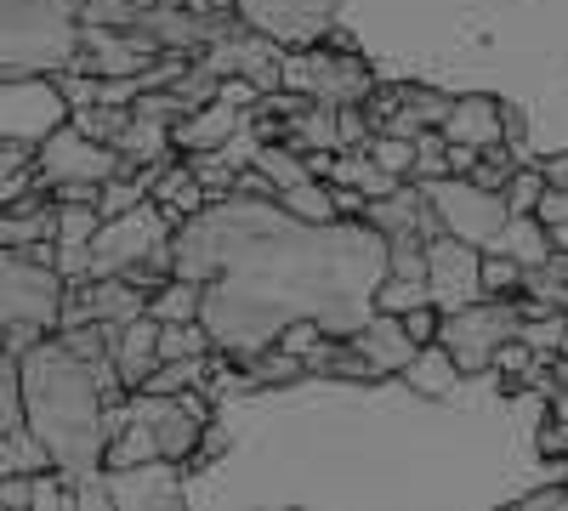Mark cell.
I'll list each match as a JSON object with an SVG mask.
<instances>
[{
  "instance_id": "obj_1",
  "label": "cell",
  "mask_w": 568,
  "mask_h": 511,
  "mask_svg": "<svg viewBox=\"0 0 568 511\" xmlns=\"http://www.w3.org/2000/svg\"><path fill=\"white\" fill-rule=\"evenodd\" d=\"M551 398L478 369L455 392L404 376H296L216 403L187 454V511H506L568 478L540 449Z\"/></svg>"
},
{
  "instance_id": "obj_2",
  "label": "cell",
  "mask_w": 568,
  "mask_h": 511,
  "mask_svg": "<svg viewBox=\"0 0 568 511\" xmlns=\"http://www.w3.org/2000/svg\"><path fill=\"white\" fill-rule=\"evenodd\" d=\"M387 234L369 216L307 222L284 200L222 194L171 234V273L200 285V324L211 347L251 364L296 318L353 341L387 278Z\"/></svg>"
},
{
  "instance_id": "obj_3",
  "label": "cell",
  "mask_w": 568,
  "mask_h": 511,
  "mask_svg": "<svg viewBox=\"0 0 568 511\" xmlns=\"http://www.w3.org/2000/svg\"><path fill=\"white\" fill-rule=\"evenodd\" d=\"M375 80L495 91L524 109L535 160L568 149V0H342Z\"/></svg>"
},
{
  "instance_id": "obj_4",
  "label": "cell",
  "mask_w": 568,
  "mask_h": 511,
  "mask_svg": "<svg viewBox=\"0 0 568 511\" xmlns=\"http://www.w3.org/2000/svg\"><path fill=\"white\" fill-rule=\"evenodd\" d=\"M23 427L45 443L52 467L74 483L103 472L109 449V398L98 387L91 358H80L58 330L23 352Z\"/></svg>"
},
{
  "instance_id": "obj_5",
  "label": "cell",
  "mask_w": 568,
  "mask_h": 511,
  "mask_svg": "<svg viewBox=\"0 0 568 511\" xmlns=\"http://www.w3.org/2000/svg\"><path fill=\"white\" fill-rule=\"evenodd\" d=\"M69 278L52 262H34L29 251L0 245V432L23 427V358L12 352V330L23 318H40L58 330Z\"/></svg>"
},
{
  "instance_id": "obj_6",
  "label": "cell",
  "mask_w": 568,
  "mask_h": 511,
  "mask_svg": "<svg viewBox=\"0 0 568 511\" xmlns=\"http://www.w3.org/2000/svg\"><path fill=\"white\" fill-rule=\"evenodd\" d=\"M80 52V0H0V80L63 74Z\"/></svg>"
},
{
  "instance_id": "obj_7",
  "label": "cell",
  "mask_w": 568,
  "mask_h": 511,
  "mask_svg": "<svg viewBox=\"0 0 568 511\" xmlns=\"http://www.w3.org/2000/svg\"><path fill=\"white\" fill-rule=\"evenodd\" d=\"M284 91H302L313 103H329V109H347V103H364L375 91V69L358 45L336 29L329 40H313V45H296L284 52Z\"/></svg>"
},
{
  "instance_id": "obj_8",
  "label": "cell",
  "mask_w": 568,
  "mask_h": 511,
  "mask_svg": "<svg viewBox=\"0 0 568 511\" xmlns=\"http://www.w3.org/2000/svg\"><path fill=\"white\" fill-rule=\"evenodd\" d=\"M171 234H176V216L160 200H142L120 216H103L98 239H91V278L131 273V267L171 273Z\"/></svg>"
},
{
  "instance_id": "obj_9",
  "label": "cell",
  "mask_w": 568,
  "mask_h": 511,
  "mask_svg": "<svg viewBox=\"0 0 568 511\" xmlns=\"http://www.w3.org/2000/svg\"><path fill=\"white\" fill-rule=\"evenodd\" d=\"M524 330V302L517 296H478L455 313H444L438 324V341L455 352V364L466 376H478V369H495V352Z\"/></svg>"
},
{
  "instance_id": "obj_10",
  "label": "cell",
  "mask_w": 568,
  "mask_h": 511,
  "mask_svg": "<svg viewBox=\"0 0 568 511\" xmlns=\"http://www.w3.org/2000/svg\"><path fill=\"white\" fill-rule=\"evenodd\" d=\"M131 171L125 154L114 143H98L91 131H80L74 120H63L45 143L34 149V176H40V188H103L109 176Z\"/></svg>"
},
{
  "instance_id": "obj_11",
  "label": "cell",
  "mask_w": 568,
  "mask_h": 511,
  "mask_svg": "<svg viewBox=\"0 0 568 511\" xmlns=\"http://www.w3.org/2000/svg\"><path fill=\"white\" fill-rule=\"evenodd\" d=\"M420 188H426V200H433V211H438V222L449 227V234H460L466 245H478V251H489V239L511 216L500 188H484V182L455 176V171L449 176H426Z\"/></svg>"
},
{
  "instance_id": "obj_12",
  "label": "cell",
  "mask_w": 568,
  "mask_h": 511,
  "mask_svg": "<svg viewBox=\"0 0 568 511\" xmlns=\"http://www.w3.org/2000/svg\"><path fill=\"white\" fill-rule=\"evenodd\" d=\"M69 98L58 74H18V80H0V143H29L40 149L63 120H69Z\"/></svg>"
},
{
  "instance_id": "obj_13",
  "label": "cell",
  "mask_w": 568,
  "mask_h": 511,
  "mask_svg": "<svg viewBox=\"0 0 568 511\" xmlns=\"http://www.w3.org/2000/svg\"><path fill=\"white\" fill-rule=\"evenodd\" d=\"M245 29L278 40V45H313V40H329L342 23V0H233Z\"/></svg>"
},
{
  "instance_id": "obj_14",
  "label": "cell",
  "mask_w": 568,
  "mask_h": 511,
  "mask_svg": "<svg viewBox=\"0 0 568 511\" xmlns=\"http://www.w3.org/2000/svg\"><path fill=\"white\" fill-rule=\"evenodd\" d=\"M426 285H433V307L455 313L484 296V251L466 245L460 234H433L426 239Z\"/></svg>"
},
{
  "instance_id": "obj_15",
  "label": "cell",
  "mask_w": 568,
  "mask_h": 511,
  "mask_svg": "<svg viewBox=\"0 0 568 511\" xmlns=\"http://www.w3.org/2000/svg\"><path fill=\"white\" fill-rule=\"evenodd\" d=\"M165 45L149 34V29H103V23H80V52H74V69L98 74V80H120V74H142Z\"/></svg>"
},
{
  "instance_id": "obj_16",
  "label": "cell",
  "mask_w": 568,
  "mask_h": 511,
  "mask_svg": "<svg viewBox=\"0 0 568 511\" xmlns=\"http://www.w3.org/2000/svg\"><path fill=\"white\" fill-rule=\"evenodd\" d=\"M114 511H176L187 505V472L182 460H136V467H103Z\"/></svg>"
},
{
  "instance_id": "obj_17",
  "label": "cell",
  "mask_w": 568,
  "mask_h": 511,
  "mask_svg": "<svg viewBox=\"0 0 568 511\" xmlns=\"http://www.w3.org/2000/svg\"><path fill=\"white\" fill-rule=\"evenodd\" d=\"M256 114V103H240V98H227V91H216L211 103H200L187 120H176V154H205V149H222L233 131H240L245 120Z\"/></svg>"
},
{
  "instance_id": "obj_18",
  "label": "cell",
  "mask_w": 568,
  "mask_h": 511,
  "mask_svg": "<svg viewBox=\"0 0 568 511\" xmlns=\"http://www.w3.org/2000/svg\"><path fill=\"white\" fill-rule=\"evenodd\" d=\"M449 143H466V149H500L506 143V103L495 98V91H460L449 120L438 125Z\"/></svg>"
},
{
  "instance_id": "obj_19",
  "label": "cell",
  "mask_w": 568,
  "mask_h": 511,
  "mask_svg": "<svg viewBox=\"0 0 568 511\" xmlns=\"http://www.w3.org/2000/svg\"><path fill=\"white\" fill-rule=\"evenodd\" d=\"M353 347L375 364V376H404L409 369V358L420 352V341L409 336V324H404V313H382L375 307L369 313V324L353 336Z\"/></svg>"
},
{
  "instance_id": "obj_20",
  "label": "cell",
  "mask_w": 568,
  "mask_h": 511,
  "mask_svg": "<svg viewBox=\"0 0 568 511\" xmlns=\"http://www.w3.org/2000/svg\"><path fill=\"white\" fill-rule=\"evenodd\" d=\"M114 364H120V376H125V387H131V392L154 376V364H160V318H154V313H142V318L120 324Z\"/></svg>"
},
{
  "instance_id": "obj_21",
  "label": "cell",
  "mask_w": 568,
  "mask_h": 511,
  "mask_svg": "<svg viewBox=\"0 0 568 511\" xmlns=\"http://www.w3.org/2000/svg\"><path fill=\"white\" fill-rule=\"evenodd\" d=\"M176 125L171 120H149V114H131V125L114 136V149L125 154V165H160L176 160Z\"/></svg>"
},
{
  "instance_id": "obj_22",
  "label": "cell",
  "mask_w": 568,
  "mask_h": 511,
  "mask_svg": "<svg viewBox=\"0 0 568 511\" xmlns=\"http://www.w3.org/2000/svg\"><path fill=\"white\" fill-rule=\"evenodd\" d=\"M154 200L176 216V222H187V216H194V211H205L211 205V194H205V182L194 176V165H187L182 154L176 160H165L160 165V176H154Z\"/></svg>"
},
{
  "instance_id": "obj_23",
  "label": "cell",
  "mask_w": 568,
  "mask_h": 511,
  "mask_svg": "<svg viewBox=\"0 0 568 511\" xmlns=\"http://www.w3.org/2000/svg\"><path fill=\"white\" fill-rule=\"evenodd\" d=\"M489 251H506L511 262L535 267V262H546V256H551V227H546L535 211H517V216H506V227L489 239Z\"/></svg>"
},
{
  "instance_id": "obj_24",
  "label": "cell",
  "mask_w": 568,
  "mask_h": 511,
  "mask_svg": "<svg viewBox=\"0 0 568 511\" xmlns=\"http://www.w3.org/2000/svg\"><path fill=\"white\" fill-rule=\"evenodd\" d=\"M91 313H98L103 324H131V318H142L149 313V290L142 285H131L125 273H109V278H91Z\"/></svg>"
},
{
  "instance_id": "obj_25",
  "label": "cell",
  "mask_w": 568,
  "mask_h": 511,
  "mask_svg": "<svg viewBox=\"0 0 568 511\" xmlns=\"http://www.w3.org/2000/svg\"><path fill=\"white\" fill-rule=\"evenodd\" d=\"M404 381H409V387H420V392H455V387L466 381V369L455 364V352H449L444 341H426V347L409 358Z\"/></svg>"
},
{
  "instance_id": "obj_26",
  "label": "cell",
  "mask_w": 568,
  "mask_h": 511,
  "mask_svg": "<svg viewBox=\"0 0 568 511\" xmlns=\"http://www.w3.org/2000/svg\"><path fill=\"white\" fill-rule=\"evenodd\" d=\"M284 136H291L302 154H313V149H342V120H336V109H329V103H307L302 114H291Z\"/></svg>"
},
{
  "instance_id": "obj_27",
  "label": "cell",
  "mask_w": 568,
  "mask_h": 511,
  "mask_svg": "<svg viewBox=\"0 0 568 511\" xmlns=\"http://www.w3.org/2000/svg\"><path fill=\"white\" fill-rule=\"evenodd\" d=\"M278 200H284V211H296L307 222H329V216H336V188H329V176H302Z\"/></svg>"
},
{
  "instance_id": "obj_28",
  "label": "cell",
  "mask_w": 568,
  "mask_h": 511,
  "mask_svg": "<svg viewBox=\"0 0 568 511\" xmlns=\"http://www.w3.org/2000/svg\"><path fill=\"white\" fill-rule=\"evenodd\" d=\"M149 313L160 318V324H176V318H200V285L194 278H165V285L149 296Z\"/></svg>"
},
{
  "instance_id": "obj_29",
  "label": "cell",
  "mask_w": 568,
  "mask_h": 511,
  "mask_svg": "<svg viewBox=\"0 0 568 511\" xmlns=\"http://www.w3.org/2000/svg\"><path fill=\"white\" fill-rule=\"evenodd\" d=\"M205 358H211V352H205ZM205 358H160V364H154V376L142 381L136 392H165V398H171V392L200 387V381H205Z\"/></svg>"
},
{
  "instance_id": "obj_30",
  "label": "cell",
  "mask_w": 568,
  "mask_h": 511,
  "mask_svg": "<svg viewBox=\"0 0 568 511\" xmlns=\"http://www.w3.org/2000/svg\"><path fill=\"white\" fill-rule=\"evenodd\" d=\"M251 376H256V387H278V381H296V376H307V364H302V352H291V347H262L251 364Z\"/></svg>"
},
{
  "instance_id": "obj_31",
  "label": "cell",
  "mask_w": 568,
  "mask_h": 511,
  "mask_svg": "<svg viewBox=\"0 0 568 511\" xmlns=\"http://www.w3.org/2000/svg\"><path fill=\"white\" fill-rule=\"evenodd\" d=\"M29 511H74V483L58 467H40L29 478Z\"/></svg>"
},
{
  "instance_id": "obj_32",
  "label": "cell",
  "mask_w": 568,
  "mask_h": 511,
  "mask_svg": "<svg viewBox=\"0 0 568 511\" xmlns=\"http://www.w3.org/2000/svg\"><path fill=\"white\" fill-rule=\"evenodd\" d=\"M364 149H369V160L382 165V171H393V176H415V136H393V131H375Z\"/></svg>"
},
{
  "instance_id": "obj_33",
  "label": "cell",
  "mask_w": 568,
  "mask_h": 511,
  "mask_svg": "<svg viewBox=\"0 0 568 511\" xmlns=\"http://www.w3.org/2000/svg\"><path fill=\"white\" fill-rule=\"evenodd\" d=\"M420 302H433V285H426V278H398V273H387L382 290H375V307H382V313H409V307H420Z\"/></svg>"
},
{
  "instance_id": "obj_34",
  "label": "cell",
  "mask_w": 568,
  "mask_h": 511,
  "mask_svg": "<svg viewBox=\"0 0 568 511\" xmlns=\"http://www.w3.org/2000/svg\"><path fill=\"white\" fill-rule=\"evenodd\" d=\"M69 120H74L80 131H91L98 143H114V136L131 125V109H120V103H91V109H74Z\"/></svg>"
},
{
  "instance_id": "obj_35",
  "label": "cell",
  "mask_w": 568,
  "mask_h": 511,
  "mask_svg": "<svg viewBox=\"0 0 568 511\" xmlns=\"http://www.w3.org/2000/svg\"><path fill=\"white\" fill-rule=\"evenodd\" d=\"M484 296H524V262L506 251H484Z\"/></svg>"
},
{
  "instance_id": "obj_36",
  "label": "cell",
  "mask_w": 568,
  "mask_h": 511,
  "mask_svg": "<svg viewBox=\"0 0 568 511\" xmlns=\"http://www.w3.org/2000/svg\"><path fill=\"white\" fill-rule=\"evenodd\" d=\"M142 12L136 0H80V23H103V29H136Z\"/></svg>"
},
{
  "instance_id": "obj_37",
  "label": "cell",
  "mask_w": 568,
  "mask_h": 511,
  "mask_svg": "<svg viewBox=\"0 0 568 511\" xmlns=\"http://www.w3.org/2000/svg\"><path fill=\"white\" fill-rule=\"evenodd\" d=\"M546 188H551V182H546L540 160H535V165H517V171H511V182H506V205H511V216H517V211H535Z\"/></svg>"
},
{
  "instance_id": "obj_38",
  "label": "cell",
  "mask_w": 568,
  "mask_h": 511,
  "mask_svg": "<svg viewBox=\"0 0 568 511\" xmlns=\"http://www.w3.org/2000/svg\"><path fill=\"white\" fill-rule=\"evenodd\" d=\"M426 176H449V136L438 125L415 136V182H426Z\"/></svg>"
},
{
  "instance_id": "obj_39",
  "label": "cell",
  "mask_w": 568,
  "mask_h": 511,
  "mask_svg": "<svg viewBox=\"0 0 568 511\" xmlns=\"http://www.w3.org/2000/svg\"><path fill=\"white\" fill-rule=\"evenodd\" d=\"M511 511H568V478H546V483H529L524 494L511 500Z\"/></svg>"
},
{
  "instance_id": "obj_40",
  "label": "cell",
  "mask_w": 568,
  "mask_h": 511,
  "mask_svg": "<svg viewBox=\"0 0 568 511\" xmlns=\"http://www.w3.org/2000/svg\"><path fill=\"white\" fill-rule=\"evenodd\" d=\"M404 324H409V336L426 347V341H438V324H444V313H438L433 302H420V307H409V313H404Z\"/></svg>"
},
{
  "instance_id": "obj_41",
  "label": "cell",
  "mask_w": 568,
  "mask_h": 511,
  "mask_svg": "<svg viewBox=\"0 0 568 511\" xmlns=\"http://www.w3.org/2000/svg\"><path fill=\"white\" fill-rule=\"evenodd\" d=\"M34 478V472H29ZM29 478H0V511H29Z\"/></svg>"
},
{
  "instance_id": "obj_42",
  "label": "cell",
  "mask_w": 568,
  "mask_h": 511,
  "mask_svg": "<svg viewBox=\"0 0 568 511\" xmlns=\"http://www.w3.org/2000/svg\"><path fill=\"white\" fill-rule=\"evenodd\" d=\"M551 251H568V216L551 222Z\"/></svg>"
},
{
  "instance_id": "obj_43",
  "label": "cell",
  "mask_w": 568,
  "mask_h": 511,
  "mask_svg": "<svg viewBox=\"0 0 568 511\" xmlns=\"http://www.w3.org/2000/svg\"><path fill=\"white\" fill-rule=\"evenodd\" d=\"M154 7H187V0H154Z\"/></svg>"
},
{
  "instance_id": "obj_44",
  "label": "cell",
  "mask_w": 568,
  "mask_h": 511,
  "mask_svg": "<svg viewBox=\"0 0 568 511\" xmlns=\"http://www.w3.org/2000/svg\"><path fill=\"white\" fill-rule=\"evenodd\" d=\"M211 7H222V12H233V0H211Z\"/></svg>"
},
{
  "instance_id": "obj_45",
  "label": "cell",
  "mask_w": 568,
  "mask_h": 511,
  "mask_svg": "<svg viewBox=\"0 0 568 511\" xmlns=\"http://www.w3.org/2000/svg\"><path fill=\"white\" fill-rule=\"evenodd\" d=\"M562 352H568V330H562Z\"/></svg>"
},
{
  "instance_id": "obj_46",
  "label": "cell",
  "mask_w": 568,
  "mask_h": 511,
  "mask_svg": "<svg viewBox=\"0 0 568 511\" xmlns=\"http://www.w3.org/2000/svg\"><path fill=\"white\" fill-rule=\"evenodd\" d=\"M136 7H154V0H136Z\"/></svg>"
}]
</instances>
